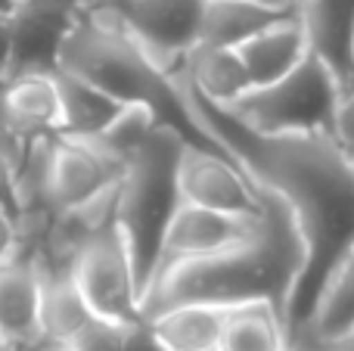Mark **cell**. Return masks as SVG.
Returning <instances> with one entry per match:
<instances>
[{
	"label": "cell",
	"instance_id": "cell-1",
	"mask_svg": "<svg viewBox=\"0 0 354 351\" xmlns=\"http://www.w3.org/2000/svg\"><path fill=\"white\" fill-rule=\"evenodd\" d=\"M196 124L236 162L245 178L286 202L305 243V265L286 302V345L311 323L333 271L354 249V162L333 134H255L208 103L174 72Z\"/></svg>",
	"mask_w": 354,
	"mask_h": 351
},
{
	"label": "cell",
	"instance_id": "cell-2",
	"mask_svg": "<svg viewBox=\"0 0 354 351\" xmlns=\"http://www.w3.org/2000/svg\"><path fill=\"white\" fill-rule=\"evenodd\" d=\"M258 193L261 215L252 234L214 255L162 271L140 298V321L183 305L230 311L252 302H268L283 321L305 265V243L286 202L261 187Z\"/></svg>",
	"mask_w": 354,
	"mask_h": 351
},
{
	"label": "cell",
	"instance_id": "cell-3",
	"mask_svg": "<svg viewBox=\"0 0 354 351\" xmlns=\"http://www.w3.org/2000/svg\"><path fill=\"white\" fill-rule=\"evenodd\" d=\"M56 68L93 84L122 106H149L159 115L162 128H171L187 146L224 153L196 124L177 78L149 59L147 50L122 28L106 0H84L78 6V19L62 44Z\"/></svg>",
	"mask_w": 354,
	"mask_h": 351
},
{
	"label": "cell",
	"instance_id": "cell-4",
	"mask_svg": "<svg viewBox=\"0 0 354 351\" xmlns=\"http://www.w3.org/2000/svg\"><path fill=\"white\" fill-rule=\"evenodd\" d=\"M183 146L187 143L171 128H156L147 146L124 165V174L118 180L115 230L128 249L140 298L159 265L168 224L174 221L183 202L177 187V165Z\"/></svg>",
	"mask_w": 354,
	"mask_h": 351
},
{
	"label": "cell",
	"instance_id": "cell-5",
	"mask_svg": "<svg viewBox=\"0 0 354 351\" xmlns=\"http://www.w3.org/2000/svg\"><path fill=\"white\" fill-rule=\"evenodd\" d=\"M339 97L342 84L324 62L308 53V59L286 78L249 91L239 103L227 106V112L255 134H330Z\"/></svg>",
	"mask_w": 354,
	"mask_h": 351
},
{
	"label": "cell",
	"instance_id": "cell-6",
	"mask_svg": "<svg viewBox=\"0 0 354 351\" xmlns=\"http://www.w3.org/2000/svg\"><path fill=\"white\" fill-rule=\"evenodd\" d=\"M208 0H106L122 28L168 75L180 72L187 53L199 44Z\"/></svg>",
	"mask_w": 354,
	"mask_h": 351
},
{
	"label": "cell",
	"instance_id": "cell-7",
	"mask_svg": "<svg viewBox=\"0 0 354 351\" xmlns=\"http://www.w3.org/2000/svg\"><path fill=\"white\" fill-rule=\"evenodd\" d=\"M72 280L93 317L115 323L140 321V292H137L134 267H131L128 249H124L115 227L97 236L75 258Z\"/></svg>",
	"mask_w": 354,
	"mask_h": 351
},
{
	"label": "cell",
	"instance_id": "cell-8",
	"mask_svg": "<svg viewBox=\"0 0 354 351\" xmlns=\"http://www.w3.org/2000/svg\"><path fill=\"white\" fill-rule=\"evenodd\" d=\"M75 0H19L12 16L6 19L10 56H6L3 81L19 75L56 72L59 53L78 19Z\"/></svg>",
	"mask_w": 354,
	"mask_h": 351
},
{
	"label": "cell",
	"instance_id": "cell-9",
	"mask_svg": "<svg viewBox=\"0 0 354 351\" xmlns=\"http://www.w3.org/2000/svg\"><path fill=\"white\" fill-rule=\"evenodd\" d=\"M180 199L199 209L218 211L230 218H258L261 215V193L245 178V171L224 153L183 146L177 165Z\"/></svg>",
	"mask_w": 354,
	"mask_h": 351
},
{
	"label": "cell",
	"instance_id": "cell-10",
	"mask_svg": "<svg viewBox=\"0 0 354 351\" xmlns=\"http://www.w3.org/2000/svg\"><path fill=\"white\" fill-rule=\"evenodd\" d=\"M124 174V165L112 159L97 140L56 137L53 168H50V205L53 211H66L109 190Z\"/></svg>",
	"mask_w": 354,
	"mask_h": 351
},
{
	"label": "cell",
	"instance_id": "cell-11",
	"mask_svg": "<svg viewBox=\"0 0 354 351\" xmlns=\"http://www.w3.org/2000/svg\"><path fill=\"white\" fill-rule=\"evenodd\" d=\"M255 221L258 218H252V221L249 218H230V215H218V211L199 209V205L180 202L174 221L168 224V234H165V243H162L159 265H156L153 280L174 265L205 258V255H214V252H221V249L233 246V243L245 240V236L252 234V227H255ZM153 280H149V283H153Z\"/></svg>",
	"mask_w": 354,
	"mask_h": 351
},
{
	"label": "cell",
	"instance_id": "cell-12",
	"mask_svg": "<svg viewBox=\"0 0 354 351\" xmlns=\"http://www.w3.org/2000/svg\"><path fill=\"white\" fill-rule=\"evenodd\" d=\"M299 19L308 53L324 62L345 91L354 62V0H311L299 6Z\"/></svg>",
	"mask_w": 354,
	"mask_h": 351
},
{
	"label": "cell",
	"instance_id": "cell-13",
	"mask_svg": "<svg viewBox=\"0 0 354 351\" xmlns=\"http://www.w3.org/2000/svg\"><path fill=\"white\" fill-rule=\"evenodd\" d=\"M0 336L19 351L41 342V271L28 258L0 265Z\"/></svg>",
	"mask_w": 354,
	"mask_h": 351
},
{
	"label": "cell",
	"instance_id": "cell-14",
	"mask_svg": "<svg viewBox=\"0 0 354 351\" xmlns=\"http://www.w3.org/2000/svg\"><path fill=\"white\" fill-rule=\"evenodd\" d=\"M0 87H3L6 115H10L19 140L31 143L41 137H59L62 112L53 72L19 75V78L0 81Z\"/></svg>",
	"mask_w": 354,
	"mask_h": 351
},
{
	"label": "cell",
	"instance_id": "cell-15",
	"mask_svg": "<svg viewBox=\"0 0 354 351\" xmlns=\"http://www.w3.org/2000/svg\"><path fill=\"white\" fill-rule=\"evenodd\" d=\"M295 3H261V0H208L202 12L199 44L239 50L264 28L295 16Z\"/></svg>",
	"mask_w": 354,
	"mask_h": 351
},
{
	"label": "cell",
	"instance_id": "cell-16",
	"mask_svg": "<svg viewBox=\"0 0 354 351\" xmlns=\"http://www.w3.org/2000/svg\"><path fill=\"white\" fill-rule=\"evenodd\" d=\"M239 59H243L245 72H249L252 91L274 84V81L286 78L292 68H299L308 59V37L305 28H301L299 12L264 28L249 44H243Z\"/></svg>",
	"mask_w": 354,
	"mask_h": 351
},
{
	"label": "cell",
	"instance_id": "cell-17",
	"mask_svg": "<svg viewBox=\"0 0 354 351\" xmlns=\"http://www.w3.org/2000/svg\"><path fill=\"white\" fill-rule=\"evenodd\" d=\"M180 75L196 93H202L208 103L224 106V109L239 103L252 91V81L243 59H239V50L196 44L183 59Z\"/></svg>",
	"mask_w": 354,
	"mask_h": 351
},
{
	"label": "cell",
	"instance_id": "cell-18",
	"mask_svg": "<svg viewBox=\"0 0 354 351\" xmlns=\"http://www.w3.org/2000/svg\"><path fill=\"white\" fill-rule=\"evenodd\" d=\"M56 91H59V137H78V140H93L112 124V118L122 112V103L106 97L93 84L75 78L68 72H53Z\"/></svg>",
	"mask_w": 354,
	"mask_h": 351
},
{
	"label": "cell",
	"instance_id": "cell-19",
	"mask_svg": "<svg viewBox=\"0 0 354 351\" xmlns=\"http://www.w3.org/2000/svg\"><path fill=\"white\" fill-rule=\"evenodd\" d=\"M37 271H41V336L53 345H66L93 314L75 286L72 271H47L41 265Z\"/></svg>",
	"mask_w": 354,
	"mask_h": 351
},
{
	"label": "cell",
	"instance_id": "cell-20",
	"mask_svg": "<svg viewBox=\"0 0 354 351\" xmlns=\"http://www.w3.org/2000/svg\"><path fill=\"white\" fill-rule=\"evenodd\" d=\"M224 308H208V305H183V308L162 311L149 317L156 339L168 351H212L221 345L224 333Z\"/></svg>",
	"mask_w": 354,
	"mask_h": 351
},
{
	"label": "cell",
	"instance_id": "cell-21",
	"mask_svg": "<svg viewBox=\"0 0 354 351\" xmlns=\"http://www.w3.org/2000/svg\"><path fill=\"white\" fill-rule=\"evenodd\" d=\"M286 345L283 321L268 302L230 308L224 317L221 351H280Z\"/></svg>",
	"mask_w": 354,
	"mask_h": 351
},
{
	"label": "cell",
	"instance_id": "cell-22",
	"mask_svg": "<svg viewBox=\"0 0 354 351\" xmlns=\"http://www.w3.org/2000/svg\"><path fill=\"white\" fill-rule=\"evenodd\" d=\"M354 327V249L333 271L324 296H320L314 317L299 336H339Z\"/></svg>",
	"mask_w": 354,
	"mask_h": 351
},
{
	"label": "cell",
	"instance_id": "cell-23",
	"mask_svg": "<svg viewBox=\"0 0 354 351\" xmlns=\"http://www.w3.org/2000/svg\"><path fill=\"white\" fill-rule=\"evenodd\" d=\"M156 128H162L159 115L143 103H131V106H122V112L112 118L109 128L100 137H93V140H97L112 159L128 165V162L147 146V140L156 134Z\"/></svg>",
	"mask_w": 354,
	"mask_h": 351
},
{
	"label": "cell",
	"instance_id": "cell-24",
	"mask_svg": "<svg viewBox=\"0 0 354 351\" xmlns=\"http://www.w3.org/2000/svg\"><path fill=\"white\" fill-rule=\"evenodd\" d=\"M131 323L103 321V317H91L72 339L62 345V351H124Z\"/></svg>",
	"mask_w": 354,
	"mask_h": 351
},
{
	"label": "cell",
	"instance_id": "cell-25",
	"mask_svg": "<svg viewBox=\"0 0 354 351\" xmlns=\"http://www.w3.org/2000/svg\"><path fill=\"white\" fill-rule=\"evenodd\" d=\"M330 134H333V140L345 149V153H351V149H354V87L342 91V97H339V106H336V115H333V131H330Z\"/></svg>",
	"mask_w": 354,
	"mask_h": 351
},
{
	"label": "cell",
	"instance_id": "cell-26",
	"mask_svg": "<svg viewBox=\"0 0 354 351\" xmlns=\"http://www.w3.org/2000/svg\"><path fill=\"white\" fill-rule=\"evenodd\" d=\"M295 351H354V327H348L339 336H295L289 342Z\"/></svg>",
	"mask_w": 354,
	"mask_h": 351
},
{
	"label": "cell",
	"instance_id": "cell-27",
	"mask_svg": "<svg viewBox=\"0 0 354 351\" xmlns=\"http://www.w3.org/2000/svg\"><path fill=\"white\" fill-rule=\"evenodd\" d=\"M25 146H28V143H22L19 134L12 131V122H10L6 106H3V87H0V155L10 159L12 165L19 168V162H22V155H25Z\"/></svg>",
	"mask_w": 354,
	"mask_h": 351
},
{
	"label": "cell",
	"instance_id": "cell-28",
	"mask_svg": "<svg viewBox=\"0 0 354 351\" xmlns=\"http://www.w3.org/2000/svg\"><path fill=\"white\" fill-rule=\"evenodd\" d=\"M124 351H168L162 345L159 339H156L153 327H149L147 321H137L128 327V339H124Z\"/></svg>",
	"mask_w": 354,
	"mask_h": 351
},
{
	"label": "cell",
	"instance_id": "cell-29",
	"mask_svg": "<svg viewBox=\"0 0 354 351\" xmlns=\"http://www.w3.org/2000/svg\"><path fill=\"white\" fill-rule=\"evenodd\" d=\"M19 258V240H16V221L6 205H0V265Z\"/></svg>",
	"mask_w": 354,
	"mask_h": 351
},
{
	"label": "cell",
	"instance_id": "cell-30",
	"mask_svg": "<svg viewBox=\"0 0 354 351\" xmlns=\"http://www.w3.org/2000/svg\"><path fill=\"white\" fill-rule=\"evenodd\" d=\"M6 56H10V35H6V19H0V81H3Z\"/></svg>",
	"mask_w": 354,
	"mask_h": 351
},
{
	"label": "cell",
	"instance_id": "cell-31",
	"mask_svg": "<svg viewBox=\"0 0 354 351\" xmlns=\"http://www.w3.org/2000/svg\"><path fill=\"white\" fill-rule=\"evenodd\" d=\"M22 351H62V345H53V342L41 339V342H35V345H28V348H22Z\"/></svg>",
	"mask_w": 354,
	"mask_h": 351
},
{
	"label": "cell",
	"instance_id": "cell-32",
	"mask_svg": "<svg viewBox=\"0 0 354 351\" xmlns=\"http://www.w3.org/2000/svg\"><path fill=\"white\" fill-rule=\"evenodd\" d=\"M19 0H0V19H10L12 10H16Z\"/></svg>",
	"mask_w": 354,
	"mask_h": 351
},
{
	"label": "cell",
	"instance_id": "cell-33",
	"mask_svg": "<svg viewBox=\"0 0 354 351\" xmlns=\"http://www.w3.org/2000/svg\"><path fill=\"white\" fill-rule=\"evenodd\" d=\"M0 351H19L16 345H12L10 339H6V336H0Z\"/></svg>",
	"mask_w": 354,
	"mask_h": 351
},
{
	"label": "cell",
	"instance_id": "cell-34",
	"mask_svg": "<svg viewBox=\"0 0 354 351\" xmlns=\"http://www.w3.org/2000/svg\"><path fill=\"white\" fill-rule=\"evenodd\" d=\"M348 87H354V62H351V75H348V84H345V91H348Z\"/></svg>",
	"mask_w": 354,
	"mask_h": 351
},
{
	"label": "cell",
	"instance_id": "cell-35",
	"mask_svg": "<svg viewBox=\"0 0 354 351\" xmlns=\"http://www.w3.org/2000/svg\"><path fill=\"white\" fill-rule=\"evenodd\" d=\"M261 3H292V0H261Z\"/></svg>",
	"mask_w": 354,
	"mask_h": 351
},
{
	"label": "cell",
	"instance_id": "cell-36",
	"mask_svg": "<svg viewBox=\"0 0 354 351\" xmlns=\"http://www.w3.org/2000/svg\"><path fill=\"white\" fill-rule=\"evenodd\" d=\"M292 3H295V6H301V3H311V0H292Z\"/></svg>",
	"mask_w": 354,
	"mask_h": 351
},
{
	"label": "cell",
	"instance_id": "cell-37",
	"mask_svg": "<svg viewBox=\"0 0 354 351\" xmlns=\"http://www.w3.org/2000/svg\"><path fill=\"white\" fill-rule=\"evenodd\" d=\"M280 351H295V348H289V345H283V348H280Z\"/></svg>",
	"mask_w": 354,
	"mask_h": 351
},
{
	"label": "cell",
	"instance_id": "cell-38",
	"mask_svg": "<svg viewBox=\"0 0 354 351\" xmlns=\"http://www.w3.org/2000/svg\"><path fill=\"white\" fill-rule=\"evenodd\" d=\"M348 155H351V162H354V149H351V153H348Z\"/></svg>",
	"mask_w": 354,
	"mask_h": 351
},
{
	"label": "cell",
	"instance_id": "cell-39",
	"mask_svg": "<svg viewBox=\"0 0 354 351\" xmlns=\"http://www.w3.org/2000/svg\"><path fill=\"white\" fill-rule=\"evenodd\" d=\"M75 3H84V0H75Z\"/></svg>",
	"mask_w": 354,
	"mask_h": 351
},
{
	"label": "cell",
	"instance_id": "cell-40",
	"mask_svg": "<svg viewBox=\"0 0 354 351\" xmlns=\"http://www.w3.org/2000/svg\"><path fill=\"white\" fill-rule=\"evenodd\" d=\"M212 351H221V348H212Z\"/></svg>",
	"mask_w": 354,
	"mask_h": 351
}]
</instances>
